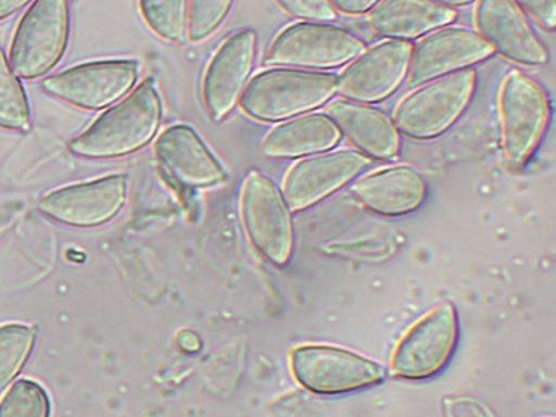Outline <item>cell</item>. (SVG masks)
I'll list each match as a JSON object with an SVG mask.
<instances>
[{
    "label": "cell",
    "instance_id": "obj_1",
    "mask_svg": "<svg viewBox=\"0 0 556 417\" xmlns=\"http://www.w3.org/2000/svg\"><path fill=\"white\" fill-rule=\"evenodd\" d=\"M161 123V94L154 78H148L126 100L103 113L86 132L71 140L70 150L84 159L128 156L154 140Z\"/></svg>",
    "mask_w": 556,
    "mask_h": 417
},
{
    "label": "cell",
    "instance_id": "obj_2",
    "mask_svg": "<svg viewBox=\"0 0 556 417\" xmlns=\"http://www.w3.org/2000/svg\"><path fill=\"white\" fill-rule=\"evenodd\" d=\"M337 75L295 67H269L250 77L239 106L262 123H281L333 100Z\"/></svg>",
    "mask_w": 556,
    "mask_h": 417
},
{
    "label": "cell",
    "instance_id": "obj_3",
    "mask_svg": "<svg viewBox=\"0 0 556 417\" xmlns=\"http://www.w3.org/2000/svg\"><path fill=\"white\" fill-rule=\"evenodd\" d=\"M473 67L416 85L393 108L399 134L413 140H431L447 132L470 106L477 88Z\"/></svg>",
    "mask_w": 556,
    "mask_h": 417
},
{
    "label": "cell",
    "instance_id": "obj_4",
    "mask_svg": "<svg viewBox=\"0 0 556 417\" xmlns=\"http://www.w3.org/2000/svg\"><path fill=\"white\" fill-rule=\"evenodd\" d=\"M500 142L510 166H522L535 153L552 119L545 88L526 72H507L497 91Z\"/></svg>",
    "mask_w": 556,
    "mask_h": 417
},
{
    "label": "cell",
    "instance_id": "obj_5",
    "mask_svg": "<svg viewBox=\"0 0 556 417\" xmlns=\"http://www.w3.org/2000/svg\"><path fill=\"white\" fill-rule=\"evenodd\" d=\"M364 48L363 39L343 26L331 22H295L271 39L263 64L325 71L346 65Z\"/></svg>",
    "mask_w": 556,
    "mask_h": 417
},
{
    "label": "cell",
    "instance_id": "obj_6",
    "mask_svg": "<svg viewBox=\"0 0 556 417\" xmlns=\"http://www.w3.org/2000/svg\"><path fill=\"white\" fill-rule=\"evenodd\" d=\"M70 0H35L18 23L9 64L18 78L45 77L53 71L70 42Z\"/></svg>",
    "mask_w": 556,
    "mask_h": 417
},
{
    "label": "cell",
    "instance_id": "obj_7",
    "mask_svg": "<svg viewBox=\"0 0 556 417\" xmlns=\"http://www.w3.org/2000/svg\"><path fill=\"white\" fill-rule=\"evenodd\" d=\"M240 214L252 247L276 266L288 264L294 247L291 208L281 189L265 173L247 175L240 192Z\"/></svg>",
    "mask_w": 556,
    "mask_h": 417
},
{
    "label": "cell",
    "instance_id": "obj_8",
    "mask_svg": "<svg viewBox=\"0 0 556 417\" xmlns=\"http://www.w3.org/2000/svg\"><path fill=\"white\" fill-rule=\"evenodd\" d=\"M412 42L383 39L364 48L337 75V93L359 103H380L392 97L408 74Z\"/></svg>",
    "mask_w": 556,
    "mask_h": 417
},
{
    "label": "cell",
    "instance_id": "obj_9",
    "mask_svg": "<svg viewBox=\"0 0 556 417\" xmlns=\"http://www.w3.org/2000/svg\"><path fill=\"white\" fill-rule=\"evenodd\" d=\"M370 162L369 156L354 149H331L302 156L282 178V198L291 211H304L354 181Z\"/></svg>",
    "mask_w": 556,
    "mask_h": 417
},
{
    "label": "cell",
    "instance_id": "obj_10",
    "mask_svg": "<svg viewBox=\"0 0 556 417\" xmlns=\"http://www.w3.org/2000/svg\"><path fill=\"white\" fill-rule=\"evenodd\" d=\"M139 77V65L128 59L96 61L76 65L41 81L51 97L83 110L112 106L129 93Z\"/></svg>",
    "mask_w": 556,
    "mask_h": 417
},
{
    "label": "cell",
    "instance_id": "obj_11",
    "mask_svg": "<svg viewBox=\"0 0 556 417\" xmlns=\"http://www.w3.org/2000/svg\"><path fill=\"white\" fill-rule=\"evenodd\" d=\"M457 339V312L452 303H441L403 336L390 361L392 374L408 380L439 374L454 354Z\"/></svg>",
    "mask_w": 556,
    "mask_h": 417
},
{
    "label": "cell",
    "instance_id": "obj_12",
    "mask_svg": "<svg viewBox=\"0 0 556 417\" xmlns=\"http://www.w3.org/2000/svg\"><path fill=\"white\" fill-rule=\"evenodd\" d=\"M258 35L253 28L230 33L204 68L201 98L213 121L229 116L249 84L255 67Z\"/></svg>",
    "mask_w": 556,
    "mask_h": 417
},
{
    "label": "cell",
    "instance_id": "obj_13",
    "mask_svg": "<svg viewBox=\"0 0 556 417\" xmlns=\"http://www.w3.org/2000/svg\"><path fill=\"white\" fill-rule=\"evenodd\" d=\"M291 368L302 387L318 394L350 393L383 380L379 364L331 345H301L292 352Z\"/></svg>",
    "mask_w": 556,
    "mask_h": 417
},
{
    "label": "cell",
    "instance_id": "obj_14",
    "mask_svg": "<svg viewBox=\"0 0 556 417\" xmlns=\"http://www.w3.org/2000/svg\"><path fill=\"white\" fill-rule=\"evenodd\" d=\"M473 25L493 54L519 65L548 64V46L514 0H475Z\"/></svg>",
    "mask_w": 556,
    "mask_h": 417
},
{
    "label": "cell",
    "instance_id": "obj_15",
    "mask_svg": "<svg viewBox=\"0 0 556 417\" xmlns=\"http://www.w3.org/2000/svg\"><path fill=\"white\" fill-rule=\"evenodd\" d=\"M491 55L490 46L475 29L458 25L441 26L412 45L406 81L409 87H416L432 78L473 67Z\"/></svg>",
    "mask_w": 556,
    "mask_h": 417
},
{
    "label": "cell",
    "instance_id": "obj_16",
    "mask_svg": "<svg viewBox=\"0 0 556 417\" xmlns=\"http://www.w3.org/2000/svg\"><path fill=\"white\" fill-rule=\"evenodd\" d=\"M126 199L128 178L112 175L56 189L41 199L40 211L70 227L93 228L115 218L125 207Z\"/></svg>",
    "mask_w": 556,
    "mask_h": 417
},
{
    "label": "cell",
    "instance_id": "obj_17",
    "mask_svg": "<svg viewBox=\"0 0 556 417\" xmlns=\"http://www.w3.org/2000/svg\"><path fill=\"white\" fill-rule=\"evenodd\" d=\"M155 156L175 181L185 188H210L226 179L220 165L200 134L187 124H175L159 136Z\"/></svg>",
    "mask_w": 556,
    "mask_h": 417
},
{
    "label": "cell",
    "instance_id": "obj_18",
    "mask_svg": "<svg viewBox=\"0 0 556 417\" xmlns=\"http://www.w3.org/2000/svg\"><path fill=\"white\" fill-rule=\"evenodd\" d=\"M325 114L333 121L341 136L353 143L354 150L370 160H393L399 155V130L392 117L380 108L334 98L325 104Z\"/></svg>",
    "mask_w": 556,
    "mask_h": 417
},
{
    "label": "cell",
    "instance_id": "obj_19",
    "mask_svg": "<svg viewBox=\"0 0 556 417\" xmlns=\"http://www.w3.org/2000/svg\"><path fill=\"white\" fill-rule=\"evenodd\" d=\"M351 194L374 214L400 217L421 207L428 182L413 166H389L354 179Z\"/></svg>",
    "mask_w": 556,
    "mask_h": 417
},
{
    "label": "cell",
    "instance_id": "obj_20",
    "mask_svg": "<svg viewBox=\"0 0 556 417\" xmlns=\"http://www.w3.org/2000/svg\"><path fill=\"white\" fill-rule=\"evenodd\" d=\"M457 12L434 0H379L366 13L370 31L386 39H418L426 33L451 25Z\"/></svg>",
    "mask_w": 556,
    "mask_h": 417
},
{
    "label": "cell",
    "instance_id": "obj_21",
    "mask_svg": "<svg viewBox=\"0 0 556 417\" xmlns=\"http://www.w3.org/2000/svg\"><path fill=\"white\" fill-rule=\"evenodd\" d=\"M340 140L333 121L325 113L312 111L271 127L260 143V152L268 159H302L334 149Z\"/></svg>",
    "mask_w": 556,
    "mask_h": 417
},
{
    "label": "cell",
    "instance_id": "obj_22",
    "mask_svg": "<svg viewBox=\"0 0 556 417\" xmlns=\"http://www.w3.org/2000/svg\"><path fill=\"white\" fill-rule=\"evenodd\" d=\"M30 103L24 85L0 48V127L11 130L30 129Z\"/></svg>",
    "mask_w": 556,
    "mask_h": 417
},
{
    "label": "cell",
    "instance_id": "obj_23",
    "mask_svg": "<svg viewBox=\"0 0 556 417\" xmlns=\"http://www.w3.org/2000/svg\"><path fill=\"white\" fill-rule=\"evenodd\" d=\"M37 339V328L25 325L0 326V396L21 374Z\"/></svg>",
    "mask_w": 556,
    "mask_h": 417
},
{
    "label": "cell",
    "instance_id": "obj_24",
    "mask_svg": "<svg viewBox=\"0 0 556 417\" xmlns=\"http://www.w3.org/2000/svg\"><path fill=\"white\" fill-rule=\"evenodd\" d=\"M142 18L165 41L188 39V0H139Z\"/></svg>",
    "mask_w": 556,
    "mask_h": 417
},
{
    "label": "cell",
    "instance_id": "obj_25",
    "mask_svg": "<svg viewBox=\"0 0 556 417\" xmlns=\"http://www.w3.org/2000/svg\"><path fill=\"white\" fill-rule=\"evenodd\" d=\"M50 413L47 391L31 380L17 381L0 403V417H50Z\"/></svg>",
    "mask_w": 556,
    "mask_h": 417
},
{
    "label": "cell",
    "instance_id": "obj_26",
    "mask_svg": "<svg viewBox=\"0 0 556 417\" xmlns=\"http://www.w3.org/2000/svg\"><path fill=\"white\" fill-rule=\"evenodd\" d=\"M236 0H188V39L211 38L232 12Z\"/></svg>",
    "mask_w": 556,
    "mask_h": 417
},
{
    "label": "cell",
    "instance_id": "obj_27",
    "mask_svg": "<svg viewBox=\"0 0 556 417\" xmlns=\"http://www.w3.org/2000/svg\"><path fill=\"white\" fill-rule=\"evenodd\" d=\"M282 12L299 22H333L338 13L328 0H275Z\"/></svg>",
    "mask_w": 556,
    "mask_h": 417
},
{
    "label": "cell",
    "instance_id": "obj_28",
    "mask_svg": "<svg viewBox=\"0 0 556 417\" xmlns=\"http://www.w3.org/2000/svg\"><path fill=\"white\" fill-rule=\"evenodd\" d=\"M529 16L530 22L535 23L545 31H553L556 26V0H514Z\"/></svg>",
    "mask_w": 556,
    "mask_h": 417
},
{
    "label": "cell",
    "instance_id": "obj_29",
    "mask_svg": "<svg viewBox=\"0 0 556 417\" xmlns=\"http://www.w3.org/2000/svg\"><path fill=\"white\" fill-rule=\"evenodd\" d=\"M445 417H496L483 403L473 397H447L444 400Z\"/></svg>",
    "mask_w": 556,
    "mask_h": 417
},
{
    "label": "cell",
    "instance_id": "obj_30",
    "mask_svg": "<svg viewBox=\"0 0 556 417\" xmlns=\"http://www.w3.org/2000/svg\"><path fill=\"white\" fill-rule=\"evenodd\" d=\"M338 15L357 16L369 12L379 0H328Z\"/></svg>",
    "mask_w": 556,
    "mask_h": 417
},
{
    "label": "cell",
    "instance_id": "obj_31",
    "mask_svg": "<svg viewBox=\"0 0 556 417\" xmlns=\"http://www.w3.org/2000/svg\"><path fill=\"white\" fill-rule=\"evenodd\" d=\"M31 0H0V22L21 12L22 9L30 3Z\"/></svg>",
    "mask_w": 556,
    "mask_h": 417
},
{
    "label": "cell",
    "instance_id": "obj_32",
    "mask_svg": "<svg viewBox=\"0 0 556 417\" xmlns=\"http://www.w3.org/2000/svg\"><path fill=\"white\" fill-rule=\"evenodd\" d=\"M178 345H180L184 351L187 352H197L200 351L201 342L200 338H198L194 332L191 331H181L177 338Z\"/></svg>",
    "mask_w": 556,
    "mask_h": 417
},
{
    "label": "cell",
    "instance_id": "obj_33",
    "mask_svg": "<svg viewBox=\"0 0 556 417\" xmlns=\"http://www.w3.org/2000/svg\"><path fill=\"white\" fill-rule=\"evenodd\" d=\"M434 2L441 3V5L448 7V9H457V7H465L468 3L475 2V0H434Z\"/></svg>",
    "mask_w": 556,
    "mask_h": 417
}]
</instances>
